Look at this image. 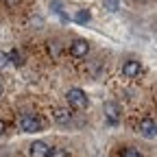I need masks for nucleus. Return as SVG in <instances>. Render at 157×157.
Returning a JSON list of instances; mask_svg holds the SVG:
<instances>
[{"instance_id": "nucleus-6", "label": "nucleus", "mask_w": 157, "mask_h": 157, "mask_svg": "<svg viewBox=\"0 0 157 157\" xmlns=\"http://www.w3.org/2000/svg\"><path fill=\"white\" fill-rule=\"evenodd\" d=\"M155 129H157V127H155V120H153L151 116H146L144 120L140 122V131H142L144 137H155Z\"/></svg>"}, {"instance_id": "nucleus-5", "label": "nucleus", "mask_w": 157, "mask_h": 157, "mask_svg": "<svg viewBox=\"0 0 157 157\" xmlns=\"http://www.w3.org/2000/svg\"><path fill=\"white\" fill-rule=\"evenodd\" d=\"M122 72H124V76L135 78L142 72V66H140V61H135V59H129V61H124V66H122Z\"/></svg>"}, {"instance_id": "nucleus-8", "label": "nucleus", "mask_w": 157, "mask_h": 157, "mask_svg": "<svg viewBox=\"0 0 157 157\" xmlns=\"http://www.w3.org/2000/svg\"><path fill=\"white\" fill-rule=\"evenodd\" d=\"M55 120H57L59 124L70 122V111H68V109H55Z\"/></svg>"}, {"instance_id": "nucleus-11", "label": "nucleus", "mask_w": 157, "mask_h": 157, "mask_svg": "<svg viewBox=\"0 0 157 157\" xmlns=\"http://www.w3.org/2000/svg\"><path fill=\"white\" fill-rule=\"evenodd\" d=\"M74 20H76L78 24H85L87 20H90V13H87V11H78V13L74 15Z\"/></svg>"}, {"instance_id": "nucleus-14", "label": "nucleus", "mask_w": 157, "mask_h": 157, "mask_svg": "<svg viewBox=\"0 0 157 157\" xmlns=\"http://www.w3.org/2000/svg\"><path fill=\"white\" fill-rule=\"evenodd\" d=\"M5 133V120H0V135Z\"/></svg>"}, {"instance_id": "nucleus-10", "label": "nucleus", "mask_w": 157, "mask_h": 157, "mask_svg": "<svg viewBox=\"0 0 157 157\" xmlns=\"http://www.w3.org/2000/svg\"><path fill=\"white\" fill-rule=\"evenodd\" d=\"M103 5H105V9H107V11H111V13H113V11L120 9V0H105Z\"/></svg>"}, {"instance_id": "nucleus-1", "label": "nucleus", "mask_w": 157, "mask_h": 157, "mask_svg": "<svg viewBox=\"0 0 157 157\" xmlns=\"http://www.w3.org/2000/svg\"><path fill=\"white\" fill-rule=\"evenodd\" d=\"M68 103H70V107L72 109H85L87 107V94L83 92V90H78V87H72L70 92H68Z\"/></svg>"}, {"instance_id": "nucleus-9", "label": "nucleus", "mask_w": 157, "mask_h": 157, "mask_svg": "<svg viewBox=\"0 0 157 157\" xmlns=\"http://www.w3.org/2000/svg\"><path fill=\"white\" fill-rule=\"evenodd\" d=\"M11 61L15 63V66H22L24 63V59H22V55H20V50H11V55H7Z\"/></svg>"}, {"instance_id": "nucleus-2", "label": "nucleus", "mask_w": 157, "mask_h": 157, "mask_svg": "<svg viewBox=\"0 0 157 157\" xmlns=\"http://www.w3.org/2000/svg\"><path fill=\"white\" fill-rule=\"evenodd\" d=\"M20 129L26 133H37V131H42V120L35 113H24L20 118Z\"/></svg>"}, {"instance_id": "nucleus-7", "label": "nucleus", "mask_w": 157, "mask_h": 157, "mask_svg": "<svg viewBox=\"0 0 157 157\" xmlns=\"http://www.w3.org/2000/svg\"><path fill=\"white\" fill-rule=\"evenodd\" d=\"M105 113H107V120L111 124H118V120H120V109H118L116 103H107L105 105Z\"/></svg>"}, {"instance_id": "nucleus-16", "label": "nucleus", "mask_w": 157, "mask_h": 157, "mask_svg": "<svg viewBox=\"0 0 157 157\" xmlns=\"http://www.w3.org/2000/svg\"><path fill=\"white\" fill-rule=\"evenodd\" d=\"M0 94H2V83H0Z\"/></svg>"}, {"instance_id": "nucleus-12", "label": "nucleus", "mask_w": 157, "mask_h": 157, "mask_svg": "<svg viewBox=\"0 0 157 157\" xmlns=\"http://www.w3.org/2000/svg\"><path fill=\"white\" fill-rule=\"evenodd\" d=\"M120 157H142V155H140V151H137V148H124Z\"/></svg>"}, {"instance_id": "nucleus-4", "label": "nucleus", "mask_w": 157, "mask_h": 157, "mask_svg": "<svg viewBox=\"0 0 157 157\" xmlns=\"http://www.w3.org/2000/svg\"><path fill=\"white\" fill-rule=\"evenodd\" d=\"M70 52H72V57H76V59H83V57L90 52V44L85 42V39H76V42H72V46H70Z\"/></svg>"}, {"instance_id": "nucleus-3", "label": "nucleus", "mask_w": 157, "mask_h": 157, "mask_svg": "<svg viewBox=\"0 0 157 157\" xmlns=\"http://www.w3.org/2000/svg\"><path fill=\"white\" fill-rule=\"evenodd\" d=\"M29 155L31 157H50L52 155V148L46 144V142H33L31 146H29Z\"/></svg>"}, {"instance_id": "nucleus-15", "label": "nucleus", "mask_w": 157, "mask_h": 157, "mask_svg": "<svg viewBox=\"0 0 157 157\" xmlns=\"http://www.w3.org/2000/svg\"><path fill=\"white\" fill-rule=\"evenodd\" d=\"M17 2V0H7V5H15Z\"/></svg>"}, {"instance_id": "nucleus-13", "label": "nucleus", "mask_w": 157, "mask_h": 157, "mask_svg": "<svg viewBox=\"0 0 157 157\" xmlns=\"http://www.w3.org/2000/svg\"><path fill=\"white\" fill-rule=\"evenodd\" d=\"M7 63H9V57H7L2 50H0V70H2V68H7Z\"/></svg>"}]
</instances>
